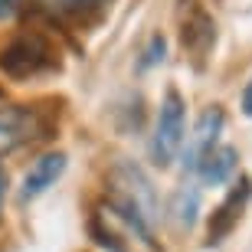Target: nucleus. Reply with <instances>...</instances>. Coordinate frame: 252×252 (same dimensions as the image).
I'll list each match as a JSON object with an SVG mask.
<instances>
[{"label":"nucleus","mask_w":252,"mask_h":252,"mask_svg":"<svg viewBox=\"0 0 252 252\" xmlns=\"http://www.w3.org/2000/svg\"><path fill=\"white\" fill-rule=\"evenodd\" d=\"M108 184H112V200L115 203H122L125 210L141 216L151 229L160 223V203H158V193H154V184L148 180V174H144L138 164L115 160L112 170H108Z\"/></svg>","instance_id":"obj_2"},{"label":"nucleus","mask_w":252,"mask_h":252,"mask_svg":"<svg viewBox=\"0 0 252 252\" xmlns=\"http://www.w3.org/2000/svg\"><path fill=\"white\" fill-rule=\"evenodd\" d=\"M243 112L252 115V82L246 85V92H243Z\"/></svg>","instance_id":"obj_15"},{"label":"nucleus","mask_w":252,"mask_h":252,"mask_svg":"<svg viewBox=\"0 0 252 252\" xmlns=\"http://www.w3.org/2000/svg\"><path fill=\"white\" fill-rule=\"evenodd\" d=\"M180 144H184V98L170 89L158 112L154 138H151V160L158 167H167L170 160L177 158Z\"/></svg>","instance_id":"obj_3"},{"label":"nucleus","mask_w":252,"mask_h":252,"mask_svg":"<svg viewBox=\"0 0 252 252\" xmlns=\"http://www.w3.org/2000/svg\"><path fill=\"white\" fill-rule=\"evenodd\" d=\"M3 193H7V174L0 170V206H3Z\"/></svg>","instance_id":"obj_16"},{"label":"nucleus","mask_w":252,"mask_h":252,"mask_svg":"<svg viewBox=\"0 0 252 252\" xmlns=\"http://www.w3.org/2000/svg\"><path fill=\"white\" fill-rule=\"evenodd\" d=\"M223 122H226V118H223L220 108H206V112L196 118V128H193V134H190V141H187V151H184V167H187V170H196L206 160L210 151L220 148L216 141H220Z\"/></svg>","instance_id":"obj_5"},{"label":"nucleus","mask_w":252,"mask_h":252,"mask_svg":"<svg viewBox=\"0 0 252 252\" xmlns=\"http://www.w3.org/2000/svg\"><path fill=\"white\" fill-rule=\"evenodd\" d=\"M33 131H36L33 112L20 108V105H0V158L17 151L20 144H27Z\"/></svg>","instance_id":"obj_6"},{"label":"nucleus","mask_w":252,"mask_h":252,"mask_svg":"<svg viewBox=\"0 0 252 252\" xmlns=\"http://www.w3.org/2000/svg\"><path fill=\"white\" fill-rule=\"evenodd\" d=\"M158 59H164V36H151L148 49H144V59H141V69H148V65H154Z\"/></svg>","instance_id":"obj_13"},{"label":"nucleus","mask_w":252,"mask_h":252,"mask_svg":"<svg viewBox=\"0 0 252 252\" xmlns=\"http://www.w3.org/2000/svg\"><path fill=\"white\" fill-rule=\"evenodd\" d=\"M36 10H43L53 20H69V17H82L92 7H98L102 0H33Z\"/></svg>","instance_id":"obj_12"},{"label":"nucleus","mask_w":252,"mask_h":252,"mask_svg":"<svg viewBox=\"0 0 252 252\" xmlns=\"http://www.w3.org/2000/svg\"><path fill=\"white\" fill-rule=\"evenodd\" d=\"M236 170V148H229V144H220L216 151H210L206 154V160L196 167V174H200V180L203 184H226V180L233 177Z\"/></svg>","instance_id":"obj_9"},{"label":"nucleus","mask_w":252,"mask_h":252,"mask_svg":"<svg viewBox=\"0 0 252 252\" xmlns=\"http://www.w3.org/2000/svg\"><path fill=\"white\" fill-rule=\"evenodd\" d=\"M92 236L112 252H160L151 226L115 200H102L92 213Z\"/></svg>","instance_id":"obj_1"},{"label":"nucleus","mask_w":252,"mask_h":252,"mask_svg":"<svg viewBox=\"0 0 252 252\" xmlns=\"http://www.w3.org/2000/svg\"><path fill=\"white\" fill-rule=\"evenodd\" d=\"M20 3H23V0H0V20H10L20 10Z\"/></svg>","instance_id":"obj_14"},{"label":"nucleus","mask_w":252,"mask_h":252,"mask_svg":"<svg viewBox=\"0 0 252 252\" xmlns=\"http://www.w3.org/2000/svg\"><path fill=\"white\" fill-rule=\"evenodd\" d=\"M249 193H252L249 180H239V187L226 196V203L220 206V210L213 213V220H210V243H220V239H223V236L229 233L236 223H239V210L246 206Z\"/></svg>","instance_id":"obj_8"},{"label":"nucleus","mask_w":252,"mask_h":252,"mask_svg":"<svg viewBox=\"0 0 252 252\" xmlns=\"http://www.w3.org/2000/svg\"><path fill=\"white\" fill-rule=\"evenodd\" d=\"M190 10H193V17L184 20V46L196 49V53H203L210 43H213V20L206 17L203 10L196 7V0H190Z\"/></svg>","instance_id":"obj_10"},{"label":"nucleus","mask_w":252,"mask_h":252,"mask_svg":"<svg viewBox=\"0 0 252 252\" xmlns=\"http://www.w3.org/2000/svg\"><path fill=\"white\" fill-rule=\"evenodd\" d=\"M46 65H49V49L39 36H23L0 53V69L10 79H27V75L39 72Z\"/></svg>","instance_id":"obj_4"},{"label":"nucleus","mask_w":252,"mask_h":252,"mask_svg":"<svg viewBox=\"0 0 252 252\" xmlns=\"http://www.w3.org/2000/svg\"><path fill=\"white\" fill-rule=\"evenodd\" d=\"M196 213H200V190L196 187H180L170 200V220L177 229H190L196 223Z\"/></svg>","instance_id":"obj_11"},{"label":"nucleus","mask_w":252,"mask_h":252,"mask_svg":"<svg viewBox=\"0 0 252 252\" xmlns=\"http://www.w3.org/2000/svg\"><path fill=\"white\" fill-rule=\"evenodd\" d=\"M63 170H65V154H59V151L56 154H43V158L27 170L20 196H23V200H36L39 193H46V190L63 177Z\"/></svg>","instance_id":"obj_7"}]
</instances>
